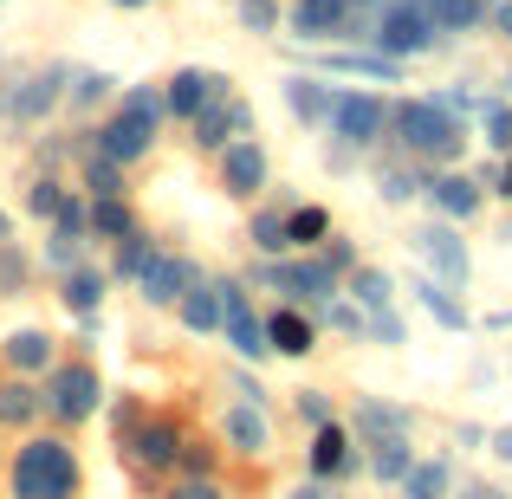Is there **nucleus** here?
Listing matches in <instances>:
<instances>
[{
  "mask_svg": "<svg viewBox=\"0 0 512 499\" xmlns=\"http://www.w3.org/2000/svg\"><path fill=\"white\" fill-rule=\"evenodd\" d=\"M46 104H52V78H33V85H26L20 98H13V111H20V117H39Z\"/></svg>",
  "mask_w": 512,
  "mask_h": 499,
  "instance_id": "cd10ccee",
  "label": "nucleus"
},
{
  "mask_svg": "<svg viewBox=\"0 0 512 499\" xmlns=\"http://www.w3.org/2000/svg\"><path fill=\"white\" fill-rule=\"evenodd\" d=\"M292 499H325V493H318V487H299V493H292Z\"/></svg>",
  "mask_w": 512,
  "mask_h": 499,
  "instance_id": "4c0bfd02",
  "label": "nucleus"
},
{
  "mask_svg": "<svg viewBox=\"0 0 512 499\" xmlns=\"http://www.w3.org/2000/svg\"><path fill=\"white\" fill-rule=\"evenodd\" d=\"M78 493V461L65 441H33L13 461V499H72Z\"/></svg>",
  "mask_w": 512,
  "mask_h": 499,
  "instance_id": "f257e3e1",
  "label": "nucleus"
},
{
  "mask_svg": "<svg viewBox=\"0 0 512 499\" xmlns=\"http://www.w3.org/2000/svg\"><path fill=\"white\" fill-rule=\"evenodd\" d=\"M33 409H39V402H33V389H26V383H0V422H7V428L33 422Z\"/></svg>",
  "mask_w": 512,
  "mask_h": 499,
  "instance_id": "6ab92c4d",
  "label": "nucleus"
},
{
  "mask_svg": "<svg viewBox=\"0 0 512 499\" xmlns=\"http://www.w3.org/2000/svg\"><path fill=\"white\" fill-rule=\"evenodd\" d=\"M46 357H52V344L39 331H20L7 344V363H13V370H46Z\"/></svg>",
  "mask_w": 512,
  "mask_h": 499,
  "instance_id": "a211bd4d",
  "label": "nucleus"
},
{
  "mask_svg": "<svg viewBox=\"0 0 512 499\" xmlns=\"http://www.w3.org/2000/svg\"><path fill=\"white\" fill-rule=\"evenodd\" d=\"M357 299L383 312V305H389V279H383V273H357Z\"/></svg>",
  "mask_w": 512,
  "mask_h": 499,
  "instance_id": "c85d7f7f",
  "label": "nucleus"
},
{
  "mask_svg": "<svg viewBox=\"0 0 512 499\" xmlns=\"http://www.w3.org/2000/svg\"><path fill=\"white\" fill-rule=\"evenodd\" d=\"M357 422L376 435V448H383V441H402V435H409V422H402L396 409H383V402H357Z\"/></svg>",
  "mask_w": 512,
  "mask_h": 499,
  "instance_id": "dca6fc26",
  "label": "nucleus"
},
{
  "mask_svg": "<svg viewBox=\"0 0 512 499\" xmlns=\"http://www.w3.org/2000/svg\"><path fill=\"white\" fill-rule=\"evenodd\" d=\"M331 117H338V137L344 143H370L376 130H383V104H376V98H338V104H331Z\"/></svg>",
  "mask_w": 512,
  "mask_h": 499,
  "instance_id": "0eeeda50",
  "label": "nucleus"
},
{
  "mask_svg": "<svg viewBox=\"0 0 512 499\" xmlns=\"http://www.w3.org/2000/svg\"><path fill=\"white\" fill-rule=\"evenodd\" d=\"M344 13H350V0H299V7H292V26H299V33H338Z\"/></svg>",
  "mask_w": 512,
  "mask_h": 499,
  "instance_id": "1a4fd4ad",
  "label": "nucleus"
},
{
  "mask_svg": "<svg viewBox=\"0 0 512 499\" xmlns=\"http://www.w3.org/2000/svg\"><path fill=\"white\" fill-rule=\"evenodd\" d=\"M214 85H221V78H201V72H182V78H175V91H169V104H175V111H182V117H201V104L214 98Z\"/></svg>",
  "mask_w": 512,
  "mask_h": 499,
  "instance_id": "4468645a",
  "label": "nucleus"
},
{
  "mask_svg": "<svg viewBox=\"0 0 512 499\" xmlns=\"http://www.w3.org/2000/svg\"><path fill=\"white\" fill-rule=\"evenodd\" d=\"M253 234H260V247H266V253H279V247H292V240H286V221H279V214H266V221H260V227H253Z\"/></svg>",
  "mask_w": 512,
  "mask_h": 499,
  "instance_id": "7c9ffc66",
  "label": "nucleus"
},
{
  "mask_svg": "<svg viewBox=\"0 0 512 499\" xmlns=\"http://www.w3.org/2000/svg\"><path fill=\"white\" fill-rule=\"evenodd\" d=\"M383 52H422L435 46V13H428V0H396V7L383 13Z\"/></svg>",
  "mask_w": 512,
  "mask_h": 499,
  "instance_id": "20e7f679",
  "label": "nucleus"
},
{
  "mask_svg": "<svg viewBox=\"0 0 512 499\" xmlns=\"http://www.w3.org/2000/svg\"><path fill=\"white\" fill-rule=\"evenodd\" d=\"M175 499H221V487H208V480H195V487H182Z\"/></svg>",
  "mask_w": 512,
  "mask_h": 499,
  "instance_id": "f704fd0d",
  "label": "nucleus"
},
{
  "mask_svg": "<svg viewBox=\"0 0 512 499\" xmlns=\"http://www.w3.org/2000/svg\"><path fill=\"white\" fill-rule=\"evenodd\" d=\"M493 143H512V111L500 117V124H493Z\"/></svg>",
  "mask_w": 512,
  "mask_h": 499,
  "instance_id": "c9c22d12",
  "label": "nucleus"
},
{
  "mask_svg": "<svg viewBox=\"0 0 512 499\" xmlns=\"http://www.w3.org/2000/svg\"><path fill=\"white\" fill-rule=\"evenodd\" d=\"M143 292H150V305H175L188 292V266L182 260H143Z\"/></svg>",
  "mask_w": 512,
  "mask_h": 499,
  "instance_id": "6e6552de",
  "label": "nucleus"
},
{
  "mask_svg": "<svg viewBox=\"0 0 512 499\" xmlns=\"http://www.w3.org/2000/svg\"><path fill=\"white\" fill-rule=\"evenodd\" d=\"M279 286H292V292H331V273L325 266H292V273H273Z\"/></svg>",
  "mask_w": 512,
  "mask_h": 499,
  "instance_id": "393cba45",
  "label": "nucleus"
},
{
  "mask_svg": "<svg viewBox=\"0 0 512 499\" xmlns=\"http://www.w3.org/2000/svg\"><path fill=\"white\" fill-rule=\"evenodd\" d=\"M435 201H441V208H448V214H474V182H467V175H441V182H435Z\"/></svg>",
  "mask_w": 512,
  "mask_h": 499,
  "instance_id": "aec40b11",
  "label": "nucleus"
},
{
  "mask_svg": "<svg viewBox=\"0 0 512 499\" xmlns=\"http://www.w3.org/2000/svg\"><path fill=\"white\" fill-rule=\"evenodd\" d=\"M266 350H286V357H305V350H312V325H305L299 312H279L273 325H266Z\"/></svg>",
  "mask_w": 512,
  "mask_h": 499,
  "instance_id": "9d476101",
  "label": "nucleus"
},
{
  "mask_svg": "<svg viewBox=\"0 0 512 499\" xmlns=\"http://www.w3.org/2000/svg\"><path fill=\"white\" fill-rule=\"evenodd\" d=\"M33 208H39V214H59V188L39 182V188H33Z\"/></svg>",
  "mask_w": 512,
  "mask_h": 499,
  "instance_id": "72a5a7b5",
  "label": "nucleus"
},
{
  "mask_svg": "<svg viewBox=\"0 0 512 499\" xmlns=\"http://www.w3.org/2000/svg\"><path fill=\"white\" fill-rule=\"evenodd\" d=\"M312 467H318V474H338V467H344V428H318V441H312Z\"/></svg>",
  "mask_w": 512,
  "mask_h": 499,
  "instance_id": "412c9836",
  "label": "nucleus"
},
{
  "mask_svg": "<svg viewBox=\"0 0 512 499\" xmlns=\"http://www.w3.org/2000/svg\"><path fill=\"white\" fill-rule=\"evenodd\" d=\"M292 111H305V117H318V111H331V98L318 85H292Z\"/></svg>",
  "mask_w": 512,
  "mask_h": 499,
  "instance_id": "c756f323",
  "label": "nucleus"
},
{
  "mask_svg": "<svg viewBox=\"0 0 512 499\" xmlns=\"http://www.w3.org/2000/svg\"><path fill=\"white\" fill-rule=\"evenodd\" d=\"M435 26H474L480 20V0H435Z\"/></svg>",
  "mask_w": 512,
  "mask_h": 499,
  "instance_id": "a878e982",
  "label": "nucleus"
},
{
  "mask_svg": "<svg viewBox=\"0 0 512 499\" xmlns=\"http://www.w3.org/2000/svg\"><path fill=\"white\" fill-rule=\"evenodd\" d=\"M182 325H188V331H214V325H221V286H188Z\"/></svg>",
  "mask_w": 512,
  "mask_h": 499,
  "instance_id": "9b49d317",
  "label": "nucleus"
},
{
  "mask_svg": "<svg viewBox=\"0 0 512 499\" xmlns=\"http://www.w3.org/2000/svg\"><path fill=\"white\" fill-rule=\"evenodd\" d=\"M65 299H72L78 312H91V305L104 299V279H98V273H72V286H65Z\"/></svg>",
  "mask_w": 512,
  "mask_h": 499,
  "instance_id": "bb28decb",
  "label": "nucleus"
},
{
  "mask_svg": "<svg viewBox=\"0 0 512 499\" xmlns=\"http://www.w3.org/2000/svg\"><path fill=\"white\" fill-rule=\"evenodd\" d=\"M422 253H428V260H435V266H441L448 279H461V273H467V253L454 247L448 234H422Z\"/></svg>",
  "mask_w": 512,
  "mask_h": 499,
  "instance_id": "4be33fe9",
  "label": "nucleus"
},
{
  "mask_svg": "<svg viewBox=\"0 0 512 499\" xmlns=\"http://www.w3.org/2000/svg\"><path fill=\"white\" fill-rule=\"evenodd\" d=\"M396 124H402V143H409L415 156H454L461 150V124L448 117V104H402L396 111Z\"/></svg>",
  "mask_w": 512,
  "mask_h": 499,
  "instance_id": "f03ea898",
  "label": "nucleus"
},
{
  "mask_svg": "<svg viewBox=\"0 0 512 499\" xmlns=\"http://www.w3.org/2000/svg\"><path fill=\"white\" fill-rule=\"evenodd\" d=\"M260 182H266V163H260V150H253V143L227 150V188H234V195H253Z\"/></svg>",
  "mask_w": 512,
  "mask_h": 499,
  "instance_id": "f8f14e48",
  "label": "nucleus"
},
{
  "mask_svg": "<svg viewBox=\"0 0 512 499\" xmlns=\"http://www.w3.org/2000/svg\"><path fill=\"white\" fill-rule=\"evenodd\" d=\"M422 299H428V312H435V318H441V325H461V312H454V305H448V299H441V292H435V286H422Z\"/></svg>",
  "mask_w": 512,
  "mask_h": 499,
  "instance_id": "473e14b6",
  "label": "nucleus"
},
{
  "mask_svg": "<svg viewBox=\"0 0 512 499\" xmlns=\"http://www.w3.org/2000/svg\"><path fill=\"white\" fill-rule=\"evenodd\" d=\"M91 227L111 234V240H130V208L124 201H98V208H91Z\"/></svg>",
  "mask_w": 512,
  "mask_h": 499,
  "instance_id": "5701e85b",
  "label": "nucleus"
},
{
  "mask_svg": "<svg viewBox=\"0 0 512 499\" xmlns=\"http://www.w3.org/2000/svg\"><path fill=\"white\" fill-rule=\"evenodd\" d=\"M240 111H214V117H195V130H201V143H221V130L234 124Z\"/></svg>",
  "mask_w": 512,
  "mask_h": 499,
  "instance_id": "2f4dec72",
  "label": "nucleus"
},
{
  "mask_svg": "<svg viewBox=\"0 0 512 499\" xmlns=\"http://www.w3.org/2000/svg\"><path fill=\"white\" fill-rule=\"evenodd\" d=\"M137 454H143V461H150V467H169L175 454H182V435L156 422V428H143V435H137Z\"/></svg>",
  "mask_w": 512,
  "mask_h": 499,
  "instance_id": "f3484780",
  "label": "nucleus"
},
{
  "mask_svg": "<svg viewBox=\"0 0 512 499\" xmlns=\"http://www.w3.org/2000/svg\"><path fill=\"white\" fill-rule=\"evenodd\" d=\"M150 137H156V104L150 98H130L124 111L98 130V150H104V163H137V156L150 150Z\"/></svg>",
  "mask_w": 512,
  "mask_h": 499,
  "instance_id": "7ed1b4c3",
  "label": "nucleus"
},
{
  "mask_svg": "<svg viewBox=\"0 0 512 499\" xmlns=\"http://www.w3.org/2000/svg\"><path fill=\"white\" fill-rule=\"evenodd\" d=\"M46 402H52V415H65V422H85V415L98 409V370H85V363H65V370H52Z\"/></svg>",
  "mask_w": 512,
  "mask_h": 499,
  "instance_id": "39448f33",
  "label": "nucleus"
},
{
  "mask_svg": "<svg viewBox=\"0 0 512 499\" xmlns=\"http://www.w3.org/2000/svg\"><path fill=\"white\" fill-rule=\"evenodd\" d=\"M325 208H305V214H292V221H286V240H299V247H312V240L318 234H325Z\"/></svg>",
  "mask_w": 512,
  "mask_h": 499,
  "instance_id": "b1692460",
  "label": "nucleus"
},
{
  "mask_svg": "<svg viewBox=\"0 0 512 499\" xmlns=\"http://www.w3.org/2000/svg\"><path fill=\"white\" fill-rule=\"evenodd\" d=\"M227 441H234V454H266V422L253 409H234L227 415Z\"/></svg>",
  "mask_w": 512,
  "mask_h": 499,
  "instance_id": "2eb2a0df",
  "label": "nucleus"
},
{
  "mask_svg": "<svg viewBox=\"0 0 512 499\" xmlns=\"http://www.w3.org/2000/svg\"><path fill=\"white\" fill-rule=\"evenodd\" d=\"M402 499H448V467L441 461H422L402 474Z\"/></svg>",
  "mask_w": 512,
  "mask_h": 499,
  "instance_id": "ddd939ff",
  "label": "nucleus"
},
{
  "mask_svg": "<svg viewBox=\"0 0 512 499\" xmlns=\"http://www.w3.org/2000/svg\"><path fill=\"white\" fill-rule=\"evenodd\" d=\"M493 20H500V33L512 39V0H506V7H500V13H493Z\"/></svg>",
  "mask_w": 512,
  "mask_h": 499,
  "instance_id": "e433bc0d",
  "label": "nucleus"
},
{
  "mask_svg": "<svg viewBox=\"0 0 512 499\" xmlns=\"http://www.w3.org/2000/svg\"><path fill=\"white\" fill-rule=\"evenodd\" d=\"M221 318H227V337H234L240 357H260V350H266V325L247 312V299H240L234 286H221Z\"/></svg>",
  "mask_w": 512,
  "mask_h": 499,
  "instance_id": "423d86ee",
  "label": "nucleus"
},
{
  "mask_svg": "<svg viewBox=\"0 0 512 499\" xmlns=\"http://www.w3.org/2000/svg\"><path fill=\"white\" fill-rule=\"evenodd\" d=\"M117 7H143V0H117Z\"/></svg>",
  "mask_w": 512,
  "mask_h": 499,
  "instance_id": "58836bf2",
  "label": "nucleus"
}]
</instances>
